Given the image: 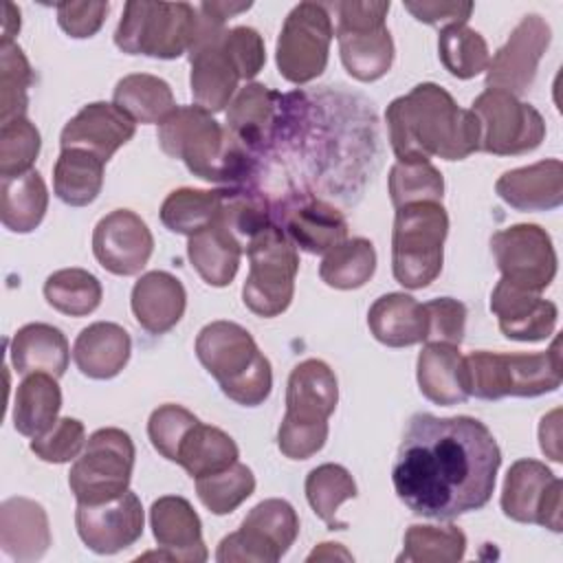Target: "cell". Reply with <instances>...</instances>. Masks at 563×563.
Returning a JSON list of instances; mask_svg holds the SVG:
<instances>
[{
  "label": "cell",
  "mask_w": 563,
  "mask_h": 563,
  "mask_svg": "<svg viewBox=\"0 0 563 563\" xmlns=\"http://www.w3.org/2000/svg\"><path fill=\"white\" fill-rule=\"evenodd\" d=\"M103 161L86 150H62L53 167V191L70 207L97 200L103 187Z\"/></svg>",
  "instance_id": "cell-38"
},
{
  "label": "cell",
  "mask_w": 563,
  "mask_h": 563,
  "mask_svg": "<svg viewBox=\"0 0 563 563\" xmlns=\"http://www.w3.org/2000/svg\"><path fill=\"white\" fill-rule=\"evenodd\" d=\"M0 545L18 563H31L51 548L48 515L29 497H9L0 504Z\"/></svg>",
  "instance_id": "cell-26"
},
{
  "label": "cell",
  "mask_w": 563,
  "mask_h": 563,
  "mask_svg": "<svg viewBox=\"0 0 563 563\" xmlns=\"http://www.w3.org/2000/svg\"><path fill=\"white\" fill-rule=\"evenodd\" d=\"M389 143L398 161H464L479 152V123L433 81L413 86L385 110Z\"/></svg>",
  "instance_id": "cell-2"
},
{
  "label": "cell",
  "mask_w": 563,
  "mask_h": 563,
  "mask_svg": "<svg viewBox=\"0 0 563 563\" xmlns=\"http://www.w3.org/2000/svg\"><path fill=\"white\" fill-rule=\"evenodd\" d=\"M427 341L460 345L466 330V306L453 297H438L424 303Z\"/></svg>",
  "instance_id": "cell-51"
},
{
  "label": "cell",
  "mask_w": 563,
  "mask_h": 563,
  "mask_svg": "<svg viewBox=\"0 0 563 563\" xmlns=\"http://www.w3.org/2000/svg\"><path fill=\"white\" fill-rule=\"evenodd\" d=\"M497 196L517 211H550L563 202V163L545 158L504 172L495 183Z\"/></svg>",
  "instance_id": "cell-25"
},
{
  "label": "cell",
  "mask_w": 563,
  "mask_h": 563,
  "mask_svg": "<svg viewBox=\"0 0 563 563\" xmlns=\"http://www.w3.org/2000/svg\"><path fill=\"white\" fill-rule=\"evenodd\" d=\"M490 251L501 279L534 292H543L556 275L552 238L539 224H512L490 238Z\"/></svg>",
  "instance_id": "cell-14"
},
{
  "label": "cell",
  "mask_w": 563,
  "mask_h": 563,
  "mask_svg": "<svg viewBox=\"0 0 563 563\" xmlns=\"http://www.w3.org/2000/svg\"><path fill=\"white\" fill-rule=\"evenodd\" d=\"M31 451L35 457L48 464H64L75 460L86 446V429L77 418H57V422L42 435L31 438Z\"/></svg>",
  "instance_id": "cell-50"
},
{
  "label": "cell",
  "mask_w": 563,
  "mask_h": 563,
  "mask_svg": "<svg viewBox=\"0 0 563 563\" xmlns=\"http://www.w3.org/2000/svg\"><path fill=\"white\" fill-rule=\"evenodd\" d=\"M418 22L431 24V26H453V24H466L471 18L475 4L473 2H455V0H440V2H405L402 4Z\"/></svg>",
  "instance_id": "cell-55"
},
{
  "label": "cell",
  "mask_w": 563,
  "mask_h": 563,
  "mask_svg": "<svg viewBox=\"0 0 563 563\" xmlns=\"http://www.w3.org/2000/svg\"><path fill=\"white\" fill-rule=\"evenodd\" d=\"M152 534L158 552H147L139 559H167L183 563L207 561L202 541V523L194 506L180 495H163L150 508Z\"/></svg>",
  "instance_id": "cell-20"
},
{
  "label": "cell",
  "mask_w": 563,
  "mask_h": 563,
  "mask_svg": "<svg viewBox=\"0 0 563 563\" xmlns=\"http://www.w3.org/2000/svg\"><path fill=\"white\" fill-rule=\"evenodd\" d=\"M132 352L128 330L112 321H95L84 328L73 343L77 369L95 380H108L121 374Z\"/></svg>",
  "instance_id": "cell-28"
},
{
  "label": "cell",
  "mask_w": 563,
  "mask_h": 563,
  "mask_svg": "<svg viewBox=\"0 0 563 563\" xmlns=\"http://www.w3.org/2000/svg\"><path fill=\"white\" fill-rule=\"evenodd\" d=\"M336 42L345 70L358 81H376L394 64V40L385 26L389 2H334Z\"/></svg>",
  "instance_id": "cell-9"
},
{
  "label": "cell",
  "mask_w": 563,
  "mask_h": 563,
  "mask_svg": "<svg viewBox=\"0 0 563 563\" xmlns=\"http://www.w3.org/2000/svg\"><path fill=\"white\" fill-rule=\"evenodd\" d=\"M143 506L130 488L106 504H77L75 526L84 545L97 554H117L143 534Z\"/></svg>",
  "instance_id": "cell-18"
},
{
  "label": "cell",
  "mask_w": 563,
  "mask_h": 563,
  "mask_svg": "<svg viewBox=\"0 0 563 563\" xmlns=\"http://www.w3.org/2000/svg\"><path fill=\"white\" fill-rule=\"evenodd\" d=\"M198 29L200 13L189 2L130 0L114 31V44L128 55L176 59L189 53Z\"/></svg>",
  "instance_id": "cell-7"
},
{
  "label": "cell",
  "mask_w": 563,
  "mask_h": 563,
  "mask_svg": "<svg viewBox=\"0 0 563 563\" xmlns=\"http://www.w3.org/2000/svg\"><path fill=\"white\" fill-rule=\"evenodd\" d=\"M332 37V11L325 2L295 4L282 24L275 46L279 75L290 84L317 79L328 66Z\"/></svg>",
  "instance_id": "cell-11"
},
{
  "label": "cell",
  "mask_w": 563,
  "mask_h": 563,
  "mask_svg": "<svg viewBox=\"0 0 563 563\" xmlns=\"http://www.w3.org/2000/svg\"><path fill=\"white\" fill-rule=\"evenodd\" d=\"M299 534V517L286 499H264L251 508L240 528L227 534L216 552V561L275 563Z\"/></svg>",
  "instance_id": "cell-13"
},
{
  "label": "cell",
  "mask_w": 563,
  "mask_h": 563,
  "mask_svg": "<svg viewBox=\"0 0 563 563\" xmlns=\"http://www.w3.org/2000/svg\"><path fill=\"white\" fill-rule=\"evenodd\" d=\"M255 490L253 471L235 462L229 468H222L211 475H202L196 479V493L202 506L213 515H229L240 504H244Z\"/></svg>",
  "instance_id": "cell-45"
},
{
  "label": "cell",
  "mask_w": 563,
  "mask_h": 563,
  "mask_svg": "<svg viewBox=\"0 0 563 563\" xmlns=\"http://www.w3.org/2000/svg\"><path fill=\"white\" fill-rule=\"evenodd\" d=\"M284 97L264 84L251 81L238 90L227 108V128L246 150L264 147L279 128Z\"/></svg>",
  "instance_id": "cell-27"
},
{
  "label": "cell",
  "mask_w": 563,
  "mask_h": 563,
  "mask_svg": "<svg viewBox=\"0 0 563 563\" xmlns=\"http://www.w3.org/2000/svg\"><path fill=\"white\" fill-rule=\"evenodd\" d=\"M222 46L242 79H253L266 64L262 35L251 26H233L222 33Z\"/></svg>",
  "instance_id": "cell-52"
},
{
  "label": "cell",
  "mask_w": 563,
  "mask_h": 563,
  "mask_svg": "<svg viewBox=\"0 0 563 563\" xmlns=\"http://www.w3.org/2000/svg\"><path fill=\"white\" fill-rule=\"evenodd\" d=\"M552 40L550 24L537 15H523L510 31L506 44L490 57L486 68V88L506 90L515 97L523 95L534 77L541 57Z\"/></svg>",
  "instance_id": "cell-17"
},
{
  "label": "cell",
  "mask_w": 563,
  "mask_h": 563,
  "mask_svg": "<svg viewBox=\"0 0 563 563\" xmlns=\"http://www.w3.org/2000/svg\"><path fill=\"white\" fill-rule=\"evenodd\" d=\"M238 457L240 449L229 433L198 420L183 438L176 464H180L189 477L198 479L202 475L229 468L238 462Z\"/></svg>",
  "instance_id": "cell-37"
},
{
  "label": "cell",
  "mask_w": 563,
  "mask_h": 563,
  "mask_svg": "<svg viewBox=\"0 0 563 563\" xmlns=\"http://www.w3.org/2000/svg\"><path fill=\"white\" fill-rule=\"evenodd\" d=\"M367 325L374 339L387 347H409L427 341L424 303L405 292H387L367 310Z\"/></svg>",
  "instance_id": "cell-30"
},
{
  "label": "cell",
  "mask_w": 563,
  "mask_h": 563,
  "mask_svg": "<svg viewBox=\"0 0 563 563\" xmlns=\"http://www.w3.org/2000/svg\"><path fill=\"white\" fill-rule=\"evenodd\" d=\"M222 200L224 189H174L161 205V222L172 233L191 238L220 218Z\"/></svg>",
  "instance_id": "cell-39"
},
{
  "label": "cell",
  "mask_w": 563,
  "mask_h": 563,
  "mask_svg": "<svg viewBox=\"0 0 563 563\" xmlns=\"http://www.w3.org/2000/svg\"><path fill=\"white\" fill-rule=\"evenodd\" d=\"M286 235L301 251L325 255L347 240V222L336 207L323 200H308L288 213Z\"/></svg>",
  "instance_id": "cell-33"
},
{
  "label": "cell",
  "mask_w": 563,
  "mask_h": 563,
  "mask_svg": "<svg viewBox=\"0 0 563 563\" xmlns=\"http://www.w3.org/2000/svg\"><path fill=\"white\" fill-rule=\"evenodd\" d=\"M438 55L442 66L457 79H473L488 68L490 51L479 31L466 24L440 29Z\"/></svg>",
  "instance_id": "cell-44"
},
{
  "label": "cell",
  "mask_w": 563,
  "mask_h": 563,
  "mask_svg": "<svg viewBox=\"0 0 563 563\" xmlns=\"http://www.w3.org/2000/svg\"><path fill=\"white\" fill-rule=\"evenodd\" d=\"M466 552V534L457 526L413 523L405 532L398 561L407 563H455Z\"/></svg>",
  "instance_id": "cell-43"
},
{
  "label": "cell",
  "mask_w": 563,
  "mask_h": 563,
  "mask_svg": "<svg viewBox=\"0 0 563 563\" xmlns=\"http://www.w3.org/2000/svg\"><path fill=\"white\" fill-rule=\"evenodd\" d=\"M328 440V422L301 424L282 418L277 429V446L288 460H308L323 449Z\"/></svg>",
  "instance_id": "cell-53"
},
{
  "label": "cell",
  "mask_w": 563,
  "mask_h": 563,
  "mask_svg": "<svg viewBox=\"0 0 563 563\" xmlns=\"http://www.w3.org/2000/svg\"><path fill=\"white\" fill-rule=\"evenodd\" d=\"M48 209V189L44 178L31 169L15 178H2L0 220L13 233H31L40 227Z\"/></svg>",
  "instance_id": "cell-36"
},
{
  "label": "cell",
  "mask_w": 563,
  "mask_h": 563,
  "mask_svg": "<svg viewBox=\"0 0 563 563\" xmlns=\"http://www.w3.org/2000/svg\"><path fill=\"white\" fill-rule=\"evenodd\" d=\"M196 356L233 402L257 407L271 396V361L240 323L224 319L207 323L196 336Z\"/></svg>",
  "instance_id": "cell-4"
},
{
  "label": "cell",
  "mask_w": 563,
  "mask_h": 563,
  "mask_svg": "<svg viewBox=\"0 0 563 563\" xmlns=\"http://www.w3.org/2000/svg\"><path fill=\"white\" fill-rule=\"evenodd\" d=\"M112 103L134 123H163L178 106L169 84L150 73H132L117 81Z\"/></svg>",
  "instance_id": "cell-35"
},
{
  "label": "cell",
  "mask_w": 563,
  "mask_h": 563,
  "mask_svg": "<svg viewBox=\"0 0 563 563\" xmlns=\"http://www.w3.org/2000/svg\"><path fill=\"white\" fill-rule=\"evenodd\" d=\"M449 216L442 202L424 200L396 209L391 231V271L409 290L427 288L442 271Z\"/></svg>",
  "instance_id": "cell-6"
},
{
  "label": "cell",
  "mask_w": 563,
  "mask_h": 563,
  "mask_svg": "<svg viewBox=\"0 0 563 563\" xmlns=\"http://www.w3.org/2000/svg\"><path fill=\"white\" fill-rule=\"evenodd\" d=\"M376 271V249L365 238H347L328 251L319 264V277L336 290L365 286Z\"/></svg>",
  "instance_id": "cell-40"
},
{
  "label": "cell",
  "mask_w": 563,
  "mask_h": 563,
  "mask_svg": "<svg viewBox=\"0 0 563 563\" xmlns=\"http://www.w3.org/2000/svg\"><path fill=\"white\" fill-rule=\"evenodd\" d=\"M479 123V152L495 156H519L537 150L545 139L541 112L519 97L486 88L471 103Z\"/></svg>",
  "instance_id": "cell-12"
},
{
  "label": "cell",
  "mask_w": 563,
  "mask_h": 563,
  "mask_svg": "<svg viewBox=\"0 0 563 563\" xmlns=\"http://www.w3.org/2000/svg\"><path fill=\"white\" fill-rule=\"evenodd\" d=\"M161 150L185 163V167L209 183L235 185L253 169L251 150L211 112L200 106H180L158 125Z\"/></svg>",
  "instance_id": "cell-3"
},
{
  "label": "cell",
  "mask_w": 563,
  "mask_h": 563,
  "mask_svg": "<svg viewBox=\"0 0 563 563\" xmlns=\"http://www.w3.org/2000/svg\"><path fill=\"white\" fill-rule=\"evenodd\" d=\"M539 444H541V451L552 462L563 460V453H561V409H552L548 416L541 418Z\"/></svg>",
  "instance_id": "cell-56"
},
{
  "label": "cell",
  "mask_w": 563,
  "mask_h": 563,
  "mask_svg": "<svg viewBox=\"0 0 563 563\" xmlns=\"http://www.w3.org/2000/svg\"><path fill=\"white\" fill-rule=\"evenodd\" d=\"M134 132L136 123L114 103L92 101L64 125L59 145L62 150H86L108 163L112 154L134 136Z\"/></svg>",
  "instance_id": "cell-22"
},
{
  "label": "cell",
  "mask_w": 563,
  "mask_h": 563,
  "mask_svg": "<svg viewBox=\"0 0 563 563\" xmlns=\"http://www.w3.org/2000/svg\"><path fill=\"white\" fill-rule=\"evenodd\" d=\"M42 139L26 117L0 123V176L15 178L33 169Z\"/></svg>",
  "instance_id": "cell-48"
},
{
  "label": "cell",
  "mask_w": 563,
  "mask_h": 563,
  "mask_svg": "<svg viewBox=\"0 0 563 563\" xmlns=\"http://www.w3.org/2000/svg\"><path fill=\"white\" fill-rule=\"evenodd\" d=\"M244 244L218 218L207 229L198 231L187 242V257L205 284L222 288L229 286L240 268Z\"/></svg>",
  "instance_id": "cell-32"
},
{
  "label": "cell",
  "mask_w": 563,
  "mask_h": 563,
  "mask_svg": "<svg viewBox=\"0 0 563 563\" xmlns=\"http://www.w3.org/2000/svg\"><path fill=\"white\" fill-rule=\"evenodd\" d=\"M490 312L497 317L501 334L521 343L545 341L559 321L556 303L506 279H499L490 292Z\"/></svg>",
  "instance_id": "cell-21"
},
{
  "label": "cell",
  "mask_w": 563,
  "mask_h": 563,
  "mask_svg": "<svg viewBox=\"0 0 563 563\" xmlns=\"http://www.w3.org/2000/svg\"><path fill=\"white\" fill-rule=\"evenodd\" d=\"M154 251V235L145 220L130 209H114L92 231V253L112 275L130 277L145 268Z\"/></svg>",
  "instance_id": "cell-19"
},
{
  "label": "cell",
  "mask_w": 563,
  "mask_h": 563,
  "mask_svg": "<svg viewBox=\"0 0 563 563\" xmlns=\"http://www.w3.org/2000/svg\"><path fill=\"white\" fill-rule=\"evenodd\" d=\"M561 341L559 336L545 352H488L477 350L464 356L468 396L499 400L506 396L534 398L561 385Z\"/></svg>",
  "instance_id": "cell-5"
},
{
  "label": "cell",
  "mask_w": 563,
  "mask_h": 563,
  "mask_svg": "<svg viewBox=\"0 0 563 563\" xmlns=\"http://www.w3.org/2000/svg\"><path fill=\"white\" fill-rule=\"evenodd\" d=\"M251 7H253L251 2H202V4H198V11L227 24V18H233L242 11H249Z\"/></svg>",
  "instance_id": "cell-57"
},
{
  "label": "cell",
  "mask_w": 563,
  "mask_h": 563,
  "mask_svg": "<svg viewBox=\"0 0 563 563\" xmlns=\"http://www.w3.org/2000/svg\"><path fill=\"white\" fill-rule=\"evenodd\" d=\"M11 363L18 374L35 372L64 376L70 361V347L64 332L51 323H26L11 339Z\"/></svg>",
  "instance_id": "cell-31"
},
{
  "label": "cell",
  "mask_w": 563,
  "mask_h": 563,
  "mask_svg": "<svg viewBox=\"0 0 563 563\" xmlns=\"http://www.w3.org/2000/svg\"><path fill=\"white\" fill-rule=\"evenodd\" d=\"M332 559H343L352 561V554L341 545V543H319L310 554L308 561H332Z\"/></svg>",
  "instance_id": "cell-58"
},
{
  "label": "cell",
  "mask_w": 563,
  "mask_h": 563,
  "mask_svg": "<svg viewBox=\"0 0 563 563\" xmlns=\"http://www.w3.org/2000/svg\"><path fill=\"white\" fill-rule=\"evenodd\" d=\"M33 70L15 42L0 44V123L26 117Z\"/></svg>",
  "instance_id": "cell-47"
},
{
  "label": "cell",
  "mask_w": 563,
  "mask_h": 563,
  "mask_svg": "<svg viewBox=\"0 0 563 563\" xmlns=\"http://www.w3.org/2000/svg\"><path fill=\"white\" fill-rule=\"evenodd\" d=\"M499 466V444L482 420L413 413L396 453L391 482L413 515L442 521L484 508Z\"/></svg>",
  "instance_id": "cell-1"
},
{
  "label": "cell",
  "mask_w": 563,
  "mask_h": 563,
  "mask_svg": "<svg viewBox=\"0 0 563 563\" xmlns=\"http://www.w3.org/2000/svg\"><path fill=\"white\" fill-rule=\"evenodd\" d=\"M416 378L422 396L433 405L451 407L468 398L466 369L460 345L431 341L418 354Z\"/></svg>",
  "instance_id": "cell-29"
},
{
  "label": "cell",
  "mask_w": 563,
  "mask_h": 563,
  "mask_svg": "<svg viewBox=\"0 0 563 563\" xmlns=\"http://www.w3.org/2000/svg\"><path fill=\"white\" fill-rule=\"evenodd\" d=\"M224 31V22L200 13V29L194 46L189 48L191 97L194 103L207 112L224 110L235 97L238 81L242 79L222 46Z\"/></svg>",
  "instance_id": "cell-16"
},
{
  "label": "cell",
  "mask_w": 563,
  "mask_h": 563,
  "mask_svg": "<svg viewBox=\"0 0 563 563\" xmlns=\"http://www.w3.org/2000/svg\"><path fill=\"white\" fill-rule=\"evenodd\" d=\"M303 488H306V499L310 508L330 530L347 528L345 521L336 519L339 506L356 497V482L345 466L328 462L312 468L306 477Z\"/></svg>",
  "instance_id": "cell-41"
},
{
  "label": "cell",
  "mask_w": 563,
  "mask_h": 563,
  "mask_svg": "<svg viewBox=\"0 0 563 563\" xmlns=\"http://www.w3.org/2000/svg\"><path fill=\"white\" fill-rule=\"evenodd\" d=\"M249 275L242 286L244 306L257 317L282 314L295 295V277L299 271L297 246L286 231L266 224L246 242Z\"/></svg>",
  "instance_id": "cell-8"
},
{
  "label": "cell",
  "mask_w": 563,
  "mask_h": 563,
  "mask_svg": "<svg viewBox=\"0 0 563 563\" xmlns=\"http://www.w3.org/2000/svg\"><path fill=\"white\" fill-rule=\"evenodd\" d=\"M55 9H57V22L62 31L75 40H86L101 29L110 4L108 2H59Z\"/></svg>",
  "instance_id": "cell-54"
},
{
  "label": "cell",
  "mask_w": 563,
  "mask_h": 563,
  "mask_svg": "<svg viewBox=\"0 0 563 563\" xmlns=\"http://www.w3.org/2000/svg\"><path fill=\"white\" fill-rule=\"evenodd\" d=\"M339 402V383L332 367L319 358H306L292 367L286 385L284 420L323 424Z\"/></svg>",
  "instance_id": "cell-23"
},
{
  "label": "cell",
  "mask_w": 563,
  "mask_h": 563,
  "mask_svg": "<svg viewBox=\"0 0 563 563\" xmlns=\"http://www.w3.org/2000/svg\"><path fill=\"white\" fill-rule=\"evenodd\" d=\"M444 194V178L431 161H396L389 169L391 205L405 207L411 202H440Z\"/></svg>",
  "instance_id": "cell-46"
},
{
  "label": "cell",
  "mask_w": 563,
  "mask_h": 563,
  "mask_svg": "<svg viewBox=\"0 0 563 563\" xmlns=\"http://www.w3.org/2000/svg\"><path fill=\"white\" fill-rule=\"evenodd\" d=\"M130 308L145 332L165 334L183 319L187 292L183 282L172 273L150 271L134 282Z\"/></svg>",
  "instance_id": "cell-24"
},
{
  "label": "cell",
  "mask_w": 563,
  "mask_h": 563,
  "mask_svg": "<svg viewBox=\"0 0 563 563\" xmlns=\"http://www.w3.org/2000/svg\"><path fill=\"white\" fill-rule=\"evenodd\" d=\"M561 479L539 460H517L504 479L501 510L517 523H539L552 532L563 530Z\"/></svg>",
  "instance_id": "cell-15"
},
{
  "label": "cell",
  "mask_w": 563,
  "mask_h": 563,
  "mask_svg": "<svg viewBox=\"0 0 563 563\" xmlns=\"http://www.w3.org/2000/svg\"><path fill=\"white\" fill-rule=\"evenodd\" d=\"M101 282L84 268H62L46 277L44 299L51 308L68 317H86L101 303Z\"/></svg>",
  "instance_id": "cell-42"
},
{
  "label": "cell",
  "mask_w": 563,
  "mask_h": 563,
  "mask_svg": "<svg viewBox=\"0 0 563 563\" xmlns=\"http://www.w3.org/2000/svg\"><path fill=\"white\" fill-rule=\"evenodd\" d=\"M62 409V389L57 378L44 372H35L22 378L13 398V427L26 438L46 433Z\"/></svg>",
  "instance_id": "cell-34"
},
{
  "label": "cell",
  "mask_w": 563,
  "mask_h": 563,
  "mask_svg": "<svg viewBox=\"0 0 563 563\" xmlns=\"http://www.w3.org/2000/svg\"><path fill=\"white\" fill-rule=\"evenodd\" d=\"M196 422L198 418L183 405L167 402L156 407L147 420V435L154 451L161 453L165 460L176 462L178 446Z\"/></svg>",
  "instance_id": "cell-49"
},
{
  "label": "cell",
  "mask_w": 563,
  "mask_h": 563,
  "mask_svg": "<svg viewBox=\"0 0 563 563\" xmlns=\"http://www.w3.org/2000/svg\"><path fill=\"white\" fill-rule=\"evenodd\" d=\"M20 31V9L13 2H4V20H2V44L13 42Z\"/></svg>",
  "instance_id": "cell-59"
},
{
  "label": "cell",
  "mask_w": 563,
  "mask_h": 563,
  "mask_svg": "<svg viewBox=\"0 0 563 563\" xmlns=\"http://www.w3.org/2000/svg\"><path fill=\"white\" fill-rule=\"evenodd\" d=\"M136 449L128 431L117 427L97 429L75 457L68 486L77 504H106L123 495L132 479Z\"/></svg>",
  "instance_id": "cell-10"
}]
</instances>
